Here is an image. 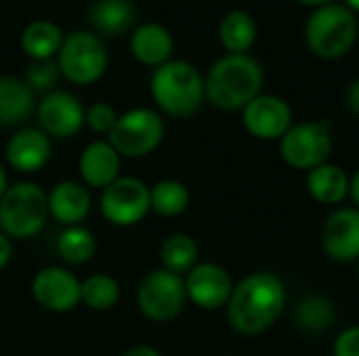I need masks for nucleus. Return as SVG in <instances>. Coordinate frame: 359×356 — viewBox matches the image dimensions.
<instances>
[{
	"instance_id": "f257e3e1",
	"label": "nucleus",
	"mask_w": 359,
	"mask_h": 356,
	"mask_svg": "<svg viewBox=\"0 0 359 356\" xmlns=\"http://www.w3.org/2000/svg\"><path fill=\"white\" fill-rule=\"evenodd\" d=\"M288 304L286 283L269 271H255L233 285L225 306L231 329L240 336H261L273 327Z\"/></svg>"
},
{
	"instance_id": "f03ea898",
	"label": "nucleus",
	"mask_w": 359,
	"mask_h": 356,
	"mask_svg": "<svg viewBox=\"0 0 359 356\" xmlns=\"http://www.w3.org/2000/svg\"><path fill=\"white\" fill-rule=\"evenodd\" d=\"M263 67L250 55H225L204 78L206 101L223 111H242L263 90Z\"/></svg>"
},
{
	"instance_id": "7ed1b4c3",
	"label": "nucleus",
	"mask_w": 359,
	"mask_h": 356,
	"mask_svg": "<svg viewBox=\"0 0 359 356\" xmlns=\"http://www.w3.org/2000/svg\"><path fill=\"white\" fill-rule=\"evenodd\" d=\"M149 92L160 111L170 118H189L206 101L204 78L187 61H166L156 67L149 80Z\"/></svg>"
},
{
	"instance_id": "20e7f679",
	"label": "nucleus",
	"mask_w": 359,
	"mask_h": 356,
	"mask_svg": "<svg viewBox=\"0 0 359 356\" xmlns=\"http://www.w3.org/2000/svg\"><path fill=\"white\" fill-rule=\"evenodd\" d=\"M48 218V195L38 183H13L0 197V231L8 239L27 241L36 237Z\"/></svg>"
},
{
	"instance_id": "39448f33",
	"label": "nucleus",
	"mask_w": 359,
	"mask_h": 356,
	"mask_svg": "<svg viewBox=\"0 0 359 356\" xmlns=\"http://www.w3.org/2000/svg\"><path fill=\"white\" fill-rule=\"evenodd\" d=\"M358 40V17L345 4H326L316 8L305 25L309 50L322 59L345 57Z\"/></svg>"
},
{
	"instance_id": "423d86ee",
	"label": "nucleus",
	"mask_w": 359,
	"mask_h": 356,
	"mask_svg": "<svg viewBox=\"0 0 359 356\" xmlns=\"http://www.w3.org/2000/svg\"><path fill=\"white\" fill-rule=\"evenodd\" d=\"M164 134L166 124L156 109L135 107L118 115L107 141L120 153V157L141 159L151 155L162 145Z\"/></svg>"
},
{
	"instance_id": "0eeeda50",
	"label": "nucleus",
	"mask_w": 359,
	"mask_h": 356,
	"mask_svg": "<svg viewBox=\"0 0 359 356\" xmlns=\"http://www.w3.org/2000/svg\"><path fill=\"white\" fill-rule=\"evenodd\" d=\"M278 143H280V155L286 166L309 172L330 162L334 149L332 124L328 120L294 122Z\"/></svg>"
},
{
	"instance_id": "6e6552de",
	"label": "nucleus",
	"mask_w": 359,
	"mask_h": 356,
	"mask_svg": "<svg viewBox=\"0 0 359 356\" xmlns=\"http://www.w3.org/2000/svg\"><path fill=\"white\" fill-rule=\"evenodd\" d=\"M137 306L151 323H170L187 306L185 281L166 269H154L139 281Z\"/></svg>"
},
{
	"instance_id": "1a4fd4ad",
	"label": "nucleus",
	"mask_w": 359,
	"mask_h": 356,
	"mask_svg": "<svg viewBox=\"0 0 359 356\" xmlns=\"http://www.w3.org/2000/svg\"><path fill=\"white\" fill-rule=\"evenodd\" d=\"M107 61V48L95 31H74L65 36L57 52L61 76L78 86H88L101 80Z\"/></svg>"
},
{
	"instance_id": "9d476101",
	"label": "nucleus",
	"mask_w": 359,
	"mask_h": 356,
	"mask_svg": "<svg viewBox=\"0 0 359 356\" xmlns=\"http://www.w3.org/2000/svg\"><path fill=\"white\" fill-rule=\"evenodd\" d=\"M99 208L109 225L120 229L135 227L151 212L149 185L137 176H120L101 191Z\"/></svg>"
},
{
	"instance_id": "9b49d317",
	"label": "nucleus",
	"mask_w": 359,
	"mask_h": 356,
	"mask_svg": "<svg viewBox=\"0 0 359 356\" xmlns=\"http://www.w3.org/2000/svg\"><path fill=\"white\" fill-rule=\"evenodd\" d=\"M82 281L65 266H44L32 279L34 302L48 313H69L80 306Z\"/></svg>"
},
{
	"instance_id": "f8f14e48",
	"label": "nucleus",
	"mask_w": 359,
	"mask_h": 356,
	"mask_svg": "<svg viewBox=\"0 0 359 356\" xmlns=\"http://www.w3.org/2000/svg\"><path fill=\"white\" fill-rule=\"evenodd\" d=\"M183 281H185L187 302H191L202 311L225 308L236 285L229 271L217 262H198L183 277Z\"/></svg>"
},
{
	"instance_id": "ddd939ff",
	"label": "nucleus",
	"mask_w": 359,
	"mask_h": 356,
	"mask_svg": "<svg viewBox=\"0 0 359 356\" xmlns=\"http://www.w3.org/2000/svg\"><path fill=\"white\" fill-rule=\"evenodd\" d=\"M84 107L78 97L67 90H50L36 105L40 130L50 138H74L84 128Z\"/></svg>"
},
{
	"instance_id": "4468645a",
	"label": "nucleus",
	"mask_w": 359,
	"mask_h": 356,
	"mask_svg": "<svg viewBox=\"0 0 359 356\" xmlns=\"http://www.w3.org/2000/svg\"><path fill=\"white\" fill-rule=\"evenodd\" d=\"M322 250L334 262H355L359 258V208L339 206L322 225Z\"/></svg>"
},
{
	"instance_id": "2eb2a0df",
	"label": "nucleus",
	"mask_w": 359,
	"mask_h": 356,
	"mask_svg": "<svg viewBox=\"0 0 359 356\" xmlns=\"http://www.w3.org/2000/svg\"><path fill=\"white\" fill-rule=\"evenodd\" d=\"M242 124L259 141H280L294 124L290 105L276 94H259L242 109Z\"/></svg>"
},
{
	"instance_id": "dca6fc26",
	"label": "nucleus",
	"mask_w": 359,
	"mask_h": 356,
	"mask_svg": "<svg viewBox=\"0 0 359 356\" xmlns=\"http://www.w3.org/2000/svg\"><path fill=\"white\" fill-rule=\"evenodd\" d=\"M8 166L19 174L40 172L53 157V138L40 128H19L11 134L4 147Z\"/></svg>"
},
{
	"instance_id": "f3484780",
	"label": "nucleus",
	"mask_w": 359,
	"mask_h": 356,
	"mask_svg": "<svg viewBox=\"0 0 359 356\" xmlns=\"http://www.w3.org/2000/svg\"><path fill=\"white\" fill-rule=\"evenodd\" d=\"M120 168H122V157L109 145L107 138L88 143L78 157V176L80 183H84L88 189L103 191L116 178H120Z\"/></svg>"
},
{
	"instance_id": "a211bd4d",
	"label": "nucleus",
	"mask_w": 359,
	"mask_h": 356,
	"mask_svg": "<svg viewBox=\"0 0 359 356\" xmlns=\"http://www.w3.org/2000/svg\"><path fill=\"white\" fill-rule=\"evenodd\" d=\"M48 216L63 227L82 225L84 218L90 214L93 199L90 191L80 180H59L48 193Z\"/></svg>"
},
{
	"instance_id": "6ab92c4d",
	"label": "nucleus",
	"mask_w": 359,
	"mask_h": 356,
	"mask_svg": "<svg viewBox=\"0 0 359 356\" xmlns=\"http://www.w3.org/2000/svg\"><path fill=\"white\" fill-rule=\"evenodd\" d=\"M172 48H175L172 36L162 23H143L130 36L133 57L139 63L154 69L170 61Z\"/></svg>"
},
{
	"instance_id": "aec40b11",
	"label": "nucleus",
	"mask_w": 359,
	"mask_h": 356,
	"mask_svg": "<svg viewBox=\"0 0 359 356\" xmlns=\"http://www.w3.org/2000/svg\"><path fill=\"white\" fill-rule=\"evenodd\" d=\"M307 193L322 206L339 208L345 199H349V174L332 162H326L307 172L305 178Z\"/></svg>"
},
{
	"instance_id": "412c9836",
	"label": "nucleus",
	"mask_w": 359,
	"mask_h": 356,
	"mask_svg": "<svg viewBox=\"0 0 359 356\" xmlns=\"http://www.w3.org/2000/svg\"><path fill=\"white\" fill-rule=\"evenodd\" d=\"M36 109V92L25 80L4 76L0 78V128L21 126Z\"/></svg>"
},
{
	"instance_id": "4be33fe9",
	"label": "nucleus",
	"mask_w": 359,
	"mask_h": 356,
	"mask_svg": "<svg viewBox=\"0 0 359 356\" xmlns=\"http://www.w3.org/2000/svg\"><path fill=\"white\" fill-rule=\"evenodd\" d=\"M88 23L97 36H122L137 23V8L130 0H95Z\"/></svg>"
},
{
	"instance_id": "5701e85b",
	"label": "nucleus",
	"mask_w": 359,
	"mask_h": 356,
	"mask_svg": "<svg viewBox=\"0 0 359 356\" xmlns=\"http://www.w3.org/2000/svg\"><path fill=\"white\" fill-rule=\"evenodd\" d=\"M257 21L246 10H229L219 25V38L227 55H248L257 42Z\"/></svg>"
},
{
	"instance_id": "b1692460",
	"label": "nucleus",
	"mask_w": 359,
	"mask_h": 356,
	"mask_svg": "<svg viewBox=\"0 0 359 356\" xmlns=\"http://www.w3.org/2000/svg\"><path fill=\"white\" fill-rule=\"evenodd\" d=\"M294 323L301 332L320 336L337 323V306L322 294H307L294 308Z\"/></svg>"
},
{
	"instance_id": "393cba45",
	"label": "nucleus",
	"mask_w": 359,
	"mask_h": 356,
	"mask_svg": "<svg viewBox=\"0 0 359 356\" xmlns=\"http://www.w3.org/2000/svg\"><path fill=\"white\" fill-rule=\"evenodd\" d=\"M63 40H65V36L57 23L38 19V21H32L29 25H25V29L21 34V48L32 61L53 59L59 52Z\"/></svg>"
},
{
	"instance_id": "a878e982",
	"label": "nucleus",
	"mask_w": 359,
	"mask_h": 356,
	"mask_svg": "<svg viewBox=\"0 0 359 356\" xmlns=\"http://www.w3.org/2000/svg\"><path fill=\"white\" fill-rule=\"evenodd\" d=\"M162 269L185 277L200 262V245L189 233H172L160 245Z\"/></svg>"
},
{
	"instance_id": "bb28decb",
	"label": "nucleus",
	"mask_w": 359,
	"mask_h": 356,
	"mask_svg": "<svg viewBox=\"0 0 359 356\" xmlns=\"http://www.w3.org/2000/svg\"><path fill=\"white\" fill-rule=\"evenodd\" d=\"M149 204L154 214L162 218H175L189 208L191 193L185 183L177 178H162L149 187Z\"/></svg>"
},
{
	"instance_id": "cd10ccee",
	"label": "nucleus",
	"mask_w": 359,
	"mask_h": 356,
	"mask_svg": "<svg viewBox=\"0 0 359 356\" xmlns=\"http://www.w3.org/2000/svg\"><path fill=\"white\" fill-rule=\"evenodd\" d=\"M55 248H57L59 258L65 264L82 266V264L90 262L93 256L97 254V239H95L93 231H88L82 225H76V227H65L59 233Z\"/></svg>"
},
{
	"instance_id": "c85d7f7f",
	"label": "nucleus",
	"mask_w": 359,
	"mask_h": 356,
	"mask_svg": "<svg viewBox=\"0 0 359 356\" xmlns=\"http://www.w3.org/2000/svg\"><path fill=\"white\" fill-rule=\"evenodd\" d=\"M122 296V287L116 277L107 273H95L82 281L80 290V304L95 313H105L111 311Z\"/></svg>"
},
{
	"instance_id": "c756f323",
	"label": "nucleus",
	"mask_w": 359,
	"mask_h": 356,
	"mask_svg": "<svg viewBox=\"0 0 359 356\" xmlns=\"http://www.w3.org/2000/svg\"><path fill=\"white\" fill-rule=\"evenodd\" d=\"M59 78H61V69L57 59H36L25 69V82L34 92L55 90Z\"/></svg>"
},
{
	"instance_id": "7c9ffc66",
	"label": "nucleus",
	"mask_w": 359,
	"mask_h": 356,
	"mask_svg": "<svg viewBox=\"0 0 359 356\" xmlns=\"http://www.w3.org/2000/svg\"><path fill=\"white\" fill-rule=\"evenodd\" d=\"M118 115L120 113L114 109V105L99 101V103H93L90 107H86V111H84V124L95 134H105L107 136L111 132V128L116 126Z\"/></svg>"
},
{
	"instance_id": "2f4dec72",
	"label": "nucleus",
	"mask_w": 359,
	"mask_h": 356,
	"mask_svg": "<svg viewBox=\"0 0 359 356\" xmlns=\"http://www.w3.org/2000/svg\"><path fill=\"white\" fill-rule=\"evenodd\" d=\"M332 356H359V325L345 327L334 338Z\"/></svg>"
},
{
	"instance_id": "473e14b6",
	"label": "nucleus",
	"mask_w": 359,
	"mask_h": 356,
	"mask_svg": "<svg viewBox=\"0 0 359 356\" xmlns=\"http://www.w3.org/2000/svg\"><path fill=\"white\" fill-rule=\"evenodd\" d=\"M345 103H347L349 111L359 120V78H355V80L349 84V88H347V92H345Z\"/></svg>"
},
{
	"instance_id": "72a5a7b5",
	"label": "nucleus",
	"mask_w": 359,
	"mask_h": 356,
	"mask_svg": "<svg viewBox=\"0 0 359 356\" xmlns=\"http://www.w3.org/2000/svg\"><path fill=\"white\" fill-rule=\"evenodd\" d=\"M11 258H13V241L0 231V273L8 266Z\"/></svg>"
},
{
	"instance_id": "f704fd0d",
	"label": "nucleus",
	"mask_w": 359,
	"mask_h": 356,
	"mask_svg": "<svg viewBox=\"0 0 359 356\" xmlns=\"http://www.w3.org/2000/svg\"><path fill=\"white\" fill-rule=\"evenodd\" d=\"M122 356H162L160 350H156L154 346H147V344H137V346H130Z\"/></svg>"
},
{
	"instance_id": "c9c22d12",
	"label": "nucleus",
	"mask_w": 359,
	"mask_h": 356,
	"mask_svg": "<svg viewBox=\"0 0 359 356\" xmlns=\"http://www.w3.org/2000/svg\"><path fill=\"white\" fill-rule=\"evenodd\" d=\"M349 199L355 208H359V168L349 176Z\"/></svg>"
},
{
	"instance_id": "e433bc0d",
	"label": "nucleus",
	"mask_w": 359,
	"mask_h": 356,
	"mask_svg": "<svg viewBox=\"0 0 359 356\" xmlns=\"http://www.w3.org/2000/svg\"><path fill=\"white\" fill-rule=\"evenodd\" d=\"M8 185H11V183H8V174H6V168H4V166L0 164V197H2L4 193H6Z\"/></svg>"
},
{
	"instance_id": "4c0bfd02",
	"label": "nucleus",
	"mask_w": 359,
	"mask_h": 356,
	"mask_svg": "<svg viewBox=\"0 0 359 356\" xmlns=\"http://www.w3.org/2000/svg\"><path fill=\"white\" fill-rule=\"evenodd\" d=\"M299 4H305V6H313V8H320V6H326V4H332L334 0H297Z\"/></svg>"
},
{
	"instance_id": "58836bf2",
	"label": "nucleus",
	"mask_w": 359,
	"mask_h": 356,
	"mask_svg": "<svg viewBox=\"0 0 359 356\" xmlns=\"http://www.w3.org/2000/svg\"><path fill=\"white\" fill-rule=\"evenodd\" d=\"M345 6H347L351 13H359V0H345Z\"/></svg>"
},
{
	"instance_id": "ea45409f",
	"label": "nucleus",
	"mask_w": 359,
	"mask_h": 356,
	"mask_svg": "<svg viewBox=\"0 0 359 356\" xmlns=\"http://www.w3.org/2000/svg\"><path fill=\"white\" fill-rule=\"evenodd\" d=\"M355 277H358V283H359V258L355 260Z\"/></svg>"
},
{
	"instance_id": "a19ab883",
	"label": "nucleus",
	"mask_w": 359,
	"mask_h": 356,
	"mask_svg": "<svg viewBox=\"0 0 359 356\" xmlns=\"http://www.w3.org/2000/svg\"><path fill=\"white\" fill-rule=\"evenodd\" d=\"M221 356H231V355H221Z\"/></svg>"
}]
</instances>
